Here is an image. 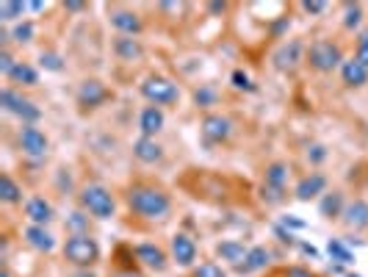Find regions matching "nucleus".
Here are the masks:
<instances>
[{
    "label": "nucleus",
    "mask_w": 368,
    "mask_h": 277,
    "mask_svg": "<svg viewBox=\"0 0 368 277\" xmlns=\"http://www.w3.org/2000/svg\"><path fill=\"white\" fill-rule=\"evenodd\" d=\"M127 205L133 214H138L144 219H164L172 208L169 194L156 186H133L127 191Z\"/></svg>",
    "instance_id": "nucleus-1"
},
{
    "label": "nucleus",
    "mask_w": 368,
    "mask_h": 277,
    "mask_svg": "<svg viewBox=\"0 0 368 277\" xmlns=\"http://www.w3.org/2000/svg\"><path fill=\"white\" fill-rule=\"evenodd\" d=\"M64 258L69 263H75V266H92L100 258V247L86 233H75V236H69L66 244H64Z\"/></svg>",
    "instance_id": "nucleus-2"
},
{
    "label": "nucleus",
    "mask_w": 368,
    "mask_h": 277,
    "mask_svg": "<svg viewBox=\"0 0 368 277\" xmlns=\"http://www.w3.org/2000/svg\"><path fill=\"white\" fill-rule=\"evenodd\" d=\"M141 95L150 100L153 106H169V103H177L180 100V89L169 78H161V75H150V78H147L141 84Z\"/></svg>",
    "instance_id": "nucleus-3"
},
{
    "label": "nucleus",
    "mask_w": 368,
    "mask_h": 277,
    "mask_svg": "<svg viewBox=\"0 0 368 277\" xmlns=\"http://www.w3.org/2000/svg\"><path fill=\"white\" fill-rule=\"evenodd\" d=\"M81 205L97 219H111L114 217V197L103 186H86L81 191Z\"/></svg>",
    "instance_id": "nucleus-4"
},
{
    "label": "nucleus",
    "mask_w": 368,
    "mask_h": 277,
    "mask_svg": "<svg viewBox=\"0 0 368 277\" xmlns=\"http://www.w3.org/2000/svg\"><path fill=\"white\" fill-rule=\"evenodd\" d=\"M308 61H310L313 69H319V73H332V69L341 64V50H338V45H332L327 39H319L310 47Z\"/></svg>",
    "instance_id": "nucleus-5"
},
{
    "label": "nucleus",
    "mask_w": 368,
    "mask_h": 277,
    "mask_svg": "<svg viewBox=\"0 0 368 277\" xmlns=\"http://www.w3.org/2000/svg\"><path fill=\"white\" fill-rule=\"evenodd\" d=\"M0 103H3V108H9L12 114H17V117H23V119H28V122L39 119V108H36L31 100H25V97H20L17 92H12V89H3V95H0Z\"/></svg>",
    "instance_id": "nucleus-6"
},
{
    "label": "nucleus",
    "mask_w": 368,
    "mask_h": 277,
    "mask_svg": "<svg viewBox=\"0 0 368 277\" xmlns=\"http://www.w3.org/2000/svg\"><path fill=\"white\" fill-rule=\"evenodd\" d=\"M202 136L208 142H225L230 136V119L228 117H219V114H208L202 119Z\"/></svg>",
    "instance_id": "nucleus-7"
},
{
    "label": "nucleus",
    "mask_w": 368,
    "mask_h": 277,
    "mask_svg": "<svg viewBox=\"0 0 368 277\" xmlns=\"http://www.w3.org/2000/svg\"><path fill=\"white\" fill-rule=\"evenodd\" d=\"M20 145H23V150L28 153V156H34V158H42L45 153H47V138H45V133L39 130V128H23V133H20Z\"/></svg>",
    "instance_id": "nucleus-8"
},
{
    "label": "nucleus",
    "mask_w": 368,
    "mask_h": 277,
    "mask_svg": "<svg viewBox=\"0 0 368 277\" xmlns=\"http://www.w3.org/2000/svg\"><path fill=\"white\" fill-rule=\"evenodd\" d=\"M343 225L346 228H354V230H363L368 228V202L365 200H354L343 208Z\"/></svg>",
    "instance_id": "nucleus-9"
},
{
    "label": "nucleus",
    "mask_w": 368,
    "mask_h": 277,
    "mask_svg": "<svg viewBox=\"0 0 368 277\" xmlns=\"http://www.w3.org/2000/svg\"><path fill=\"white\" fill-rule=\"evenodd\" d=\"M341 75H343L346 86H363L368 81V67L360 58H349L341 64Z\"/></svg>",
    "instance_id": "nucleus-10"
},
{
    "label": "nucleus",
    "mask_w": 368,
    "mask_h": 277,
    "mask_svg": "<svg viewBox=\"0 0 368 277\" xmlns=\"http://www.w3.org/2000/svg\"><path fill=\"white\" fill-rule=\"evenodd\" d=\"M172 255H175V261H177L180 266H191L194 258H197V244H194L186 233H177V236L172 239Z\"/></svg>",
    "instance_id": "nucleus-11"
},
{
    "label": "nucleus",
    "mask_w": 368,
    "mask_h": 277,
    "mask_svg": "<svg viewBox=\"0 0 368 277\" xmlns=\"http://www.w3.org/2000/svg\"><path fill=\"white\" fill-rule=\"evenodd\" d=\"M133 153H136V158L144 161V164H156V161H161V156H164L161 145L156 142V138H150V136H141L138 142L133 145Z\"/></svg>",
    "instance_id": "nucleus-12"
},
{
    "label": "nucleus",
    "mask_w": 368,
    "mask_h": 277,
    "mask_svg": "<svg viewBox=\"0 0 368 277\" xmlns=\"http://www.w3.org/2000/svg\"><path fill=\"white\" fill-rule=\"evenodd\" d=\"M138 128H141L144 136L153 138V136L164 128V111H161L158 106H147V108L141 111V117H138Z\"/></svg>",
    "instance_id": "nucleus-13"
},
{
    "label": "nucleus",
    "mask_w": 368,
    "mask_h": 277,
    "mask_svg": "<svg viewBox=\"0 0 368 277\" xmlns=\"http://www.w3.org/2000/svg\"><path fill=\"white\" fill-rule=\"evenodd\" d=\"M136 258H138L144 266L156 269V272L167 269V255H164V250H158L156 244H138V247H136Z\"/></svg>",
    "instance_id": "nucleus-14"
},
{
    "label": "nucleus",
    "mask_w": 368,
    "mask_h": 277,
    "mask_svg": "<svg viewBox=\"0 0 368 277\" xmlns=\"http://www.w3.org/2000/svg\"><path fill=\"white\" fill-rule=\"evenodd\" d=\"M25 214H28V219L34 222V225H47L50 219H53V208H50V202H45L42 197H34V200H28V205H25Z\"/></svg>",
    "instance_id": "nucleus-15"
},
{
    "label": "nucleus",
    "mask_w": 368,
    "mask_h": 277,
    "mask_svg": "<svg viewBox=\"0 0 368 277\" xmlns=\"http://www.w3.org/2000/svg\"><path fill=\"white\" fill-rule=\"evenodd\" d=\"M106 97H108V92H106V86H103L100 81H84L81 89H78V100H81L84 106H97V103H103Z\"/></svg>",
    "instance_id": "nucleus-16"
},
{
    "label": "nucleus",
    "mask_w": 368,
    "mask_h": 277,
    "mask_svg": "<svg viewBox=\"0 0 368 277\" xmlns=\"http://www.w3.org/2000/svg\"><path fill=\"white\" fill-rule=\"evenodd\" d=\"M324 186H327L324 175H308V178H302V180L297 183V197H299V200H313L316 194L324 191Z\"/></svg>",
    "instance_id": "nucleus-17"
},
{
    "label": "nucleus",
    "mask_w": 368,
    "mask_h": 277,
    "mask_svg": "<svg viewBox=\"0 0 368 277\" xmlns=\"http://www.w3.org/2000/svg\"><path fill=\"white\" fill-rule=\"evenodd\" d=\"M269 250L266 247H252L249 252H247V258H244V263L241 266H236L241 274H249V272H258V269H263L266 263H269Z\"/></svg>",
    "instance_id": "nucleus-18"
},
{
    "label": "nucleus",
    "mask_w": 368,
    "mask_h": 277,
    "mask_svg": "<svg viewBox=\"0 0 368 277\" xmlns=\"http://www.w3.org/2000/svg\"><path fill=\"white\" fill-rule=\"evenodd\" d=\"M111 23L125 34V36H133L141 31V20L133 14V12H114L111 14Z\"/></svg>",
    "instance_id": "nucleus-19"
},
{
    "label": "nucleus",
    "mask_w": 368,
    "mask_h": 277,
    "mask_svg": "<svg viewBox=\"0 0 368 277\" xmlns=\"http://www.w3.org/2000/svg\"><path fill=\"white\" fill-rule=\"evenodd\" d=\"M25 239H28V244H31V247H36V250H42V252H50V250H53V244H56V241H53V236H50L42 225H31V228L25 230Z\"/></svg>",
    "instance_id": "nucleus-20"
},
{
    "label": "nucleus",
    "mask_w": 368,
    "mask_h": 277,
    "mask_svg": "<svg viewBox=\"0 0 368 277\" xmlns=\"http://www.w3.org/2000/svg\"><path fill=\"white\" fill-rule=\"evenodd\" d=\"M114 50H116V56L119 58H125V61H133V58H141V45H138V39H133V36H119L116 42H114Z\"/></svg>",
    "instance_id": "nucleus-21"
},
{
    "label": "nucleus",
    "mask_w": 368,
    "mask_h": 277,
    "mask_svg": "<svg viewBox=\"0 0 368 277\" xmlns=\"http://www.w3.org/2000/svg\"><path fill=\"white\" fill-rule=\"evenodd\" d=\"M216 252H219V255H222L225 261H230V263L241 266L249 250H244V244H236V241H222V244H219V247H216Z\"/></svg>",
    "instance_id": "nucleus-22"
},
{
    "label": "nucleus",
    "mask_w": 368,
    "mask_h": 277,
    "mask_svg": "<svg viewBox=\"0 0 368 277\" xmlns=\"http://www.w3.org/2000/svg\"><path fill=\"white\" fill-rule=\"evenodd\" d=\"M297 58H299V42H291V45H285L277 56H274V61H277V67H282V69H291L293 64H297Z\"/></svg>",
    "instance_id": "nucleus-23"
},
{
    "label": "nucleus",
    "mask_w": 368,
    "mask_h": 277,
    "mask_svg": "<svg viewBox=\"0 0 368 277\" xmlns=\"http://www.w3.org/2000/svg\"><path fill=\"white\" fill-rule=\"evenodd\" d=\"M341 202H343V194H341V191L327 194V197H324V202H321V214H324L327 219L341 217Z\"/></svg>",
    "instance_id": "nucleus-24"
},
{
    "label": "nucleus",
    "mask_w": 368,
    "mask_h": 277,
    "mask_svg": "<svg viewBox=\"0 0 368 277\" xmlns=\"http://www.w3.org/2000/svg\"><path fill=\"white\" fill-rule=\"evenodd\" d=\"M288 180V167L285 164H271L266 169V186H274V189H282Z\"/></svg>",
    "instance_id": "nucleus-25"
},
{
    "label": "nucleus",
    "mask_w": 368,
    "mask_h": 277,
    "mask_svg": "<svg viewBox=\"0 0 368 277\" xmlns=\"http://www.w3.org/2000/svg\"><path fill=\"white\" fill-rule=\"evenodd\" d=\"M0 197H3V202H20V197H23L20 186H17L9 175L0 178Z\"/></svg>",
    "instance_id": "nucleus-26"
},
{
    "label": "nucleus",
    "mask_w": 368,
    "mask_h": 277,
    "mask_svg": "<svg viewBox=\"0 0 368 277\" xmlns=\"http://www.w3.org/2000/svg\"><path fill=\"white\" fill-rule=\"evenodd\" d=\"M9 78H12L14 84H25V86H31V84H36V69L20 61V64L14 67V73H12Z\"/></svg>",
    "instance_id": "nucleus-27"
},
{
    "label": "nucleus",
    "mask_w": 368,
    "mask_h": 277,
    "mask_svg": "<svg viewBox=\"0 0 368 277\" xmlns=\"http://www.w3.org/2000/svg\"><path fill=\"white\" fill-rule=\"evenodd\" d=\"M25 12V3H0V20H14Z\"/></svg>",
    "instance_id": "nucleus-28"
},
{
    "label": "nucleus",
    "mask_w": 368,
    "mask_h": 277,
    "mask_svg": "<svg viewBox=\"0 0 368 277\" xmlns=\"http://www.w3.org/2000/svg\"><path fill=\"white\" fill-rule=\"evenodd\" d=\"M327 250H330V255H332L335 261H341V263H352V252H349L341 241H330V247H327Z\"/></svg>",
    "instance_id": "nucleus-29"
},
{
    "label": "nucleus",
    "mask_w": 368,
    "mask_h": 277,
    "mask_svg": "<svg viewBox=\"0 0 368 277\" xmlns=\"http://www.w3.org/2000/svg\"><path fill=\"white\" fill-rule=\"evenodd\" d=\"M194 277H225V269L219 266V263H202L197 272H194Z\"/></svg>",
    "instance_id": "nucleus-30"
},
{
    "label": "nucleus",
    "mask_w": 368,
    "mask_h": 277,
    "mask_svg": "<svg viewBox=\"0 0 368 277\" xmlns=\"http://www.w3.org/2000/svg\"><path fill=\"white\" fill-rule=\"evenodd\" d=\"M14 58H12V53L9 50H3V53H0V73H3V75H12L14 73Z\"/></svg>",
    "instance_id": "nucleus-31"
},
{
    "label": "nucleus",
    "mask_w": 368,
    "mask_h": 277,
    "mask_svg": "<svg viewBox=\"0 0 368 277\" xmlns=\"http://www.w3.org/2000/svg\"><path fill=\"white\" fill-rule=\"evenodd\" d=\"M31 36H34V25H31V23H20V25L14 28V39H17V42H31Z\"/></svg>",
    "instance_id": "nucleus-32"
},
{
    "label": "nucleus",
    "mask_w": 368,
    "mask_h": 277,
    "mask_svg": "<svg viewBox=\"0 0 368 277\" xmlns=\"http://www.w3.org/2000/svg\"><path fill=\"white\" fill-rule=\"evenodd\" d=\"M357 58L368 67V31L360 36V42H357Z\"/></svg>",
    "instance_id": "nucleus-33"
},
{
    "label": "nucleus",
    "mask_w": 368,
    "mask_h": 277,
    "mask_svg": "<svg viewBox=\"0 0 368 277\" xmlns=\"http://www.w3.org/2000/svg\"><path fill=\"white\" fill-rule=\"evenodd\" d=\"M360 14H363L360 6H349V9H346V28H354V25L360 23Z\"/></svg>",
    "instance_id": "nucleus-34"
},
{
    "label": "nucleus",
    "mask_w": 368,
    "mask_h": 277,
    "mask_svg": "<svg viewBox=\"0 0 368 277\" xmlns=\"http://www.w3.org/2000/svg\"><path fill=\"white\" fill-rule=\"evenodd\" d=\"M233 86H236V89H247V92H252V84H249V78L241 73V69H238V73H233Z\"/></svg>",
    "instance_id": "nucleus-35"
},
{
    "label": "nucleus",
    "mask_w": 368,
    "mask_h": 277,
    "mask_svg": "<svg viewBox=\"0 0 368 277\" xmlns=\"http://www.w3.org/2000/svg\"><path fill=\"white\" fill-rule=\"evenodd\" d=\"M263 197L269 202H280L282 200V189H274V186H263Z\"/></svg>",
    "instance_id": "nucleus-36"
},
{
    "label": "nucleus",
    "mask_w": 368,
    "mask_h": 277,
    "mask_svg": "<svg viewBox=\"0 0 368 277\" xmlns=\"http://www.w3.org/2000/svg\"><path fill=\"white\" fill-rule=\"evenodd\" d=\"M42 67H47V69H61V58L53 56V53H47V56H42Z\"/></svg>",
    "instance_id": "nucleus-37"
},
{
    "label": "nucleus",
    "mask_w": 368,
    "mask_h": 277,
    "mask_svg": "<svg viewBox=\"0 0 368 277\" xmlns=\"http://www.w3.org/2000/svg\"><path fill=\"white\" fill-rule=\"evenodd\" d=\"M285 277H313V272H308L302 266H291V269H285Z\"/></svg>",
    "instance_id": "nucleus-38"
},
{
    "label": "nucleus",
    "mask_w": 368,
    "mask_h": 277,
    "mask_svg": "<svg viewBox=\"0 0 368 277\" xmlns=\"http://www.w3.org/2000/svg\"><path fill=\"white\" fill-rule=\"evenodd\" d=\"M69 228H72V230H81V228H86V219H84L81 214H72V217H69Z\"/></svg>",
    "instance_id": "nucleus-39"
},
{
    "label": "nucleus",
    "mask_w": 368,
    "mask_h": 277,
    "mask_svg": "<svg viewBox=\"0 0 368 277\" xmlns=\"http://www.w3.org/2000/svg\"><path fill=\"white\" fill-rule=\"evenodd\" d=\"M302 9L310 12V14H319V12L324 9V3H302Z\"/></svg>",
    "instance_id": "nucleus-40"
},
{
    "label": "nucleus",
    "mask_w": 368,
    "mask_h": 277,
    "mask_svg": "<svg viewBox=\"0 0 368 277\" xmlns=\"http://www.w3.org/2000/svg\"><path fill=\"white\" fill-rule=\"evenodd\" d=\"M69 12H81L84 9V3H78V0H69V3H64Z\"/></svg>",
    "instance_id": "nucleus-41"
},
{
    "label": "nucleus",
    "mask_w": 368,
    "mask_h": 277,
    "mask_svg": "<svg viewBox=\"0 0 368 277\" xmlns=\"http://www.w3.org/2000/svg\"><path fill=\"white\" fill-rule=\"evenodd\" d=\"M194 97H197V103H208V100H210V92H205V89H202V92H197Z\"/></svg>",
    "instance_id": "nucleus-42"
},
{
    "label": "nucleus",
    "mask_w": 368,
    "mask_h": 277,
    "mask_svg": "<svg viewBox=\"0 0 368 277\" xmlns=\"http://www.w3.org/2000/svg\"><path fill=\"white\" fill-rule=\"evenodd\" d=\"M208 9H210L213 14H219V12H225V9H228V3H210Z\"/></svg>",
    "instance_id": "nucleus-43"
},
{
    "label": "nucleus",
    "mask_w": 368,
    "mask_h": 277,
    "mask_svg": "<svg viewBox=\"0 0 368 277\" xmlns=\"http://www.w3.org/2000/svg\"><path fill=\"white\" fill-rule=\"evenodd\" d=\"M324 158V147H313V161H321Z\"/></svg>",
    "instance_id": "nucleus-44"
},
{
    "label": "nucleus",
    "mask_w": 368,
    "mask_h": 277,
    "mask_svg": "<svg viewBox=\"0 0 368 277\" xmlns=\"http://www.w3.org/2000/svg\"><path fill=\"white\" fill-rule=\"evenodd\" d=\"M111 277H138V274H133V272H116V274H111Z\"/></svg>",
    "instance_id": "nucleus-45"
},
{
    "label": "nucleus",
    "mask_w": 368,
    "mask_h": 277,
    "mask_svg": "<svg viewBox=\"0 0 368 277\" xmlns=\"http://www.w3.org/2000/svg\"><path fill=\"white\" fill-rule=\"evenodd\" d=\"M3 277H9V272H3Z\"/></svg>",
    "instance_id": "nucleus-46"
},
{
    "label": "nucleus",
    "mask_w": 368,
    "mask_h": 277,
    "mask_svg": "<svg viewBox=\"0 0 368 277\" xmlns=\"http://www.w3.org/2000/svg\"><path fill=\"white\" fill-rule=\"evenodd\" d=\"M352 277H354V274H352Z\"/></svg>",
    "instance_id": "nucleus-47"
}]
</instances>
